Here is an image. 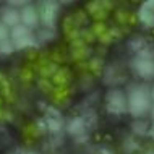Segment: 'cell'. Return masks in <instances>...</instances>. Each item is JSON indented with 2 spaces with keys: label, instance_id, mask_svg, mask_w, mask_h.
I'll return each instance as SVG.
<instances>
[{
  "label": "cell",
  "instance_id": "8fae6325",
  "mask_svg": "<svg viewBox=\"0 0 154 154\" xmlns=\"http://www.w3.org/2000/svg\"><path fill=\"white\" fill-rule=\"evenodd\" d=\"M138 18H140V21L143 24H146V26H154V13L149 11L148 8H144L143 5H141V8L138 10Z\"/></svg>",
  "mask_w": 154,
  "mask_h": 154
},
{
  "label": "cell",
  "instance_id": "cb8c5ba5",
  "mask_svg": "<svg viewBox=\"0 0 154 154\" xmlns=\"http://www.w3.org/2000/svg\"><path fill=\"white\" fill-rule=\"evenodd\" d=\"M149 135H151V138L154 140V123H152V127L149 128Z\"/></svg>",
  "mask_w": 154,
  "mask_h": 154
},
{
  "label": "cell",
  "instance_id": "ba28073f",
  "mask_svg": "<svg viewBox=\"0 0 154 154\" xmlns=\"http://www.w3.org/2000/svg\"><path fill=\"white\" fill-rule=\"evenodd\" d=\"M109 7H110V3H107V2H93L88 5V13H91L96 20H101L107 15L106 8H109Z\"/></svg>",
  "mask_w": 154,
  "mask_h": 154
},
{
  "label": "cell",
  "instance_id": "d6986e66",
  "mask_svg": "<svg viewBox=\"0 0 154 154\" xmlns=\"http://www.w3.org/2000/svg\"><path fill=\"white\" fill-rule=\"evenodd\" d=\"M131 49L133 51H136V52H141L144 49V41L143 39H135V41H131Z\"/></svg>",
  "mask_w": 154,
  "mask_h": 154
},
{
  "label": "cell",
  "instance_id": "5b68a950",
  "mask_svg": "<svg viewBox=\"0 0 154 154\" xmlns=\"http://www.w3.org/2000/svg\"><path fill=\"white\" fill-rule=\"evenodd\" d=\"M20 16H21V24H24L26 28H29V29L32 31L34 28L39 26V10L31 5V3H28L26 7H23L21 10H20Z\"/></svg>",
  "mask_w": 154,
  "mask_h": 154
},
{
  "label": "cell",
  "instance_id": "603a6c76",
  "mask_svg": "<svg viewBox=\"0 0 154 154\" xmlns=\"http://www.w3.org/2000/svg\"><path fill=\"white\" fill-rule=\"evenodd\" d=\"M15 154H36L34 151H28V149H24V151H23V149H21V151H18V152H15Z\"/></svg>",
  "mask_w": 154,
  "mask_h": 154
},
{
  "label": "cell",
  "instance_id": "3957f363",
  "mask_svg": "<svg viewBox=\"0 0 154 154\" xmlns=\"http://www.w3.org/2000/svg\"><path fill=\"white\" fill-rule=\"evenodd\" d=\"M39 18L45 28H54L59 16V3L55 2H42L39 3Z\"/></svg>",
  "mask_w": 154,
  "mask_h": 154
},
{
  "label": "cell",
  "instance_id": "ac0fdd59",
  "mask_svg": "<svg viewBox=\"0 0 154 154\" xmlns=\"http://www.w3.org/2000/svg\"><path fill=\"white\" fill-rule=\"evenodd\" d=\"M7 39H10V28L0 21V42L7 41Z\"/></svg>",
  "mask_w": 154,
  "mask_h": 154
},
{
  "label": "cell",
  "instance_id": "7c38bea8",
  "mask_svg": "<svg viewBox=\"0 0 154 154\" xmlns=\"http://www.w3.org/2000/svg\"><path fill=\"white\" fill-rule=\"evenodd\" d=\"M45 125H47V130L51 133H59L63 128V123H62L59 115H51V119H47V123Z\"/></svg>",
  "mask_w": 154,
  "mask_h": 154
},
{
  "label": "cell",
  "instance_id": "7a4b0ae2",
  "mask_svg": "<svg viewBox=\"0 0 154 154\" xmlns=\"http://www.w3.org/2000/svg\"><path fill=\"white\" fill-rule=\"evenodd\" d=\"M106 106L110 114H125L127 112V94L119 88H112L106 96Z\"/></svg>",
  "mask_w": 154,
  "mask_h": 154
},
{
  "label": "cell",
  "instance_id": "2e32d148",
  "mask_svg": "<svg viewBox=\"0 0 154 154\" xmlns=\"http://www.w3.org/2000/svg\"><path fill=\"white\" fill-rule=\"evenodd\" d=\"M88 55H89V49L86 47V45H85V47H80V49H75V51H73V57L76 60H83V59H86Z\"/></svg>",
  "mask_w": 154,
  "mask_h": 154
},
{
  "label": "cell",
  "instance_id": "6da1fadb",
  "mask_svg": "<svg viewBox=\"0 0 154 154\" xmlns=\"http://www.w3.org/2000/svg\"><path fill=\"white\" fill-rule=\"evenodd\" d=\"M151 89L146 85H133L127 94V112L135 119H141L151 110Z\"/></svg>",
  "mask_w": 154,
  "mask_h": 154
},
{
  "label": "cell",
  "instance_id": "ffe728a7",
  "mask_svg": "<svg viewBox=\"0 0 154 154\" xmlns=\"http://www.w3.org/2000/svg\"><path fill=\"white\" fill-rule=\"evenodd\" d=\"M101 65H102V63H101V60L96 59V60H93V62L89 63V68L93 70L94 73H101Z\"/></svg>",
  "mask_w": 154,
  "mask_h": 154
},
{
  "label": "cell",
  "instance_id": "d4e9b609",
  "mask_svg": "<svg viewBox=\"0 0 154 154\" xmlns=\"http://www.w3.org/2000/svg\"><path fill=\"white\" fill-rule=\"evenodd\" d=\"M149 114H151V119L154 120V104H152V107H151V110H149Z\"/></svg>",
  "mask_w": 154,
  "mask_h": 154
},
{
  "label": "cell",
  "instance_id": "484cf974",
  "mask_svg": "<svg viewBox=\"0 0 154 154\" xmlns=\"http://www.w3.org/2000/svg\"><path fill=\"white\" fill-rule=\"evenodd\" d=\"M151 99H152V104H154V86H151Z\"/></svg>",
  "mask_w": 154,
  "mask_h": 154
},
{
  "label": "cell",
  "instance_id": "44dd1931",
  "mask_svg": "<svg viewBox=\"0 0 154 154\" xmlns=\"http://www.w3.org/2000/svg\"><path fill=\"white\" fill-rule=\"evenodd\" d=\"M143 7H144V8H148L149 11H152V13H154V0H149V2H144V3H143Z\"/></svg>",
  "mask_w": 154,
  "mask_h": 154
},
{
  "label": "cell",
  "instance_id": "5bb4252c",
  "mask_svg": "<svg viewBox=\"0 0 154 154\" xmlns=\"http://www.w3.org/2000/svg\"><path fill=\"white\" fill-rule=\"evenodd\" d=\"M117 37H120V31H115V29H107L104 34L99 37V41L101 42H104V44H109V42H112L114 39H117Z\"/></svg>",
  "mask_w": 154,
  "mask_h": 154
},
{
  "label": "cell",
  "instance_id": "8992f818",
  "mask_svg": "<svg viewBox=\"0 0 154 154\" xmlns=\"http://www.w3.org/2000/svg\"><path fill=\"white\" fill-rule=\"evenodd\" d=\"M0 21L3 24H7L8 28H15L18 24H21V16H20V10L13 8L10 5H5L0 8Z\"/></svg>",
  "mask_w": 154,
  "mask_h": 154
},
{
  "label": "cell",
  "instance_id": "7402d4cb",
  "mask_svg": "<svg viewBox=\"0 0 154 154\" xmlns=\"http://www.w3.org/2000/svg\"><path fill=\"white\" fill-rule=\"evenodd\" d=\"M24 78H26V80H29V78H31V72H29V70H23V80H24Z\"/></svg>",
  "mask_w": 154,
  "mask_h": 154
},
{
  "label": "cell",
  "instance_id": "9c48e42d",
  "mask_svg": "<svg viewBox=\"0 0 154 154\" xmlns=\"http://www.w3.org/2000/svg\"><path fill=\"white\" fill-rule=\"evenodd\" d=\"M32 36V31L29 28H26L24 24H18V26L11 28L10 29V39L13 41V42H20V41L26 39V37Z\"/></svg>",
  "mask_w": 154,
  "mask_h": 154
},
{
  "label": "cell",
  "instance_id": "9a60e30c",
  "mask_svg": "<svg viewBox=\"0 0 154 154\" xmlns=\"http://www.w3.org/2000/svg\"><path fill=\"white\" fill-rule=\"evenodd\" d=\"M133 131H135L136 135H144V133L148 131V123L143 122V120L135 122V123H133Z\"/></svg>",
  "mask_w": 154,
  "mask_h": 154
},
{
  "label": "cell",
  "instance_id": "4fadbf2b",
  "mask_svg": "<svg viewBox=\"0 0 154 154\" xmlns=\"http://www.w3.org/2000/svg\"><path fill=\"white\" fill-rule=\"evenodd\" d=\"M15 51H16V47H15V42L11 39H7V41L0 42V55H10Z\"/></svg>",
  "mask_w": 154,
  "mask_h": 154
},
{
  "label": "cell",
  "instance_id": "277c9868",
  "mask_svg": "<svg viewBox=\"0 0 154 154\" xmlns=\"http://www.w3.org/2000/svg\"><path fill=\"white\" fill-rule=\"evenodd\" d=\"M133 72L143 80H151L154 78V60L152 59H143V57H136L131 62Z\"/></svg>",
  "mask_w": 154,
  "mask_h": 154
},
{
  "label": "cell",
  "instance_id": "30bf717a",
  "mask_svg": "<svg viewBox=\"0 0 154 154\" xmlns=\"http://www.w3.org/2000/svg\"><path fill=\"white\" fill-rule=\"evenodd\" d=\"M52 80L57 88H66V85L70 81V72L68 70H63V68H59L55 72V75L52 76Z\"/></svg>",
  "mask_w": 154,
  "mask_h": 154
},
{
  "label": "cell",
  "instance_id": "52a82bcc",
  "mask_svg": "<svg viewBox=\"0 0 154 154\" xmlns=\"http://www.w3.org/2000/svg\"><path fill=\"white\" fill-rule=\"evenodd\" d=\"M66 131L72 136H80L86 131V123L81 117H75L66 123Z\"/></svg>",
  "mask_w": 154,
  "mask_h": 154
},
{
  "label": "cell",
  "instance_id": "e0dca14e",
  "mask_svg": "<svg viewBox=\"0 0 154 154\" xmlns=\"http://www.w3.org/2000/svg\"><path fill=\"white\" fill-rule=\"evenodd\" d=\"M91 31L94 32V36L101 37V36L104 34V32L107 31V28H106V24H104V23H101V21H97V23H96L94 26H93V29H91Z\"/></svg>",
  "mask_w": 154,
  "mask_h": 154
}]
</instances>
